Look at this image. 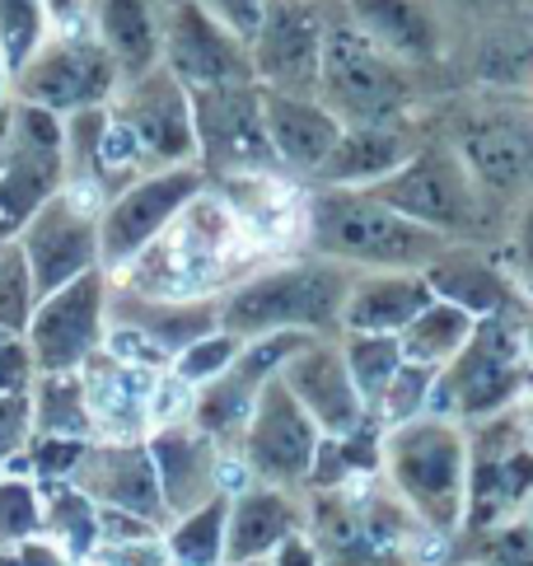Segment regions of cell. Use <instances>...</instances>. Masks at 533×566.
Here are the masks:
<instances>
[{"mask_svg":"<svg viewBox=\"0 0 533 566\" xmlns=\"http://www.w3.org/2000/svg\"><path fill=\"white\" fill-rule=\"evenodd\" d=\"M192 408H197V389L188 379H178L174 370L155 375V389H150V431H164V427H188L192 421Z\"/></svg>","mask_w":533,"mask_h":566,"instance_id":"cell-43","label":"cell"},{"mask_svg":"<svg viewBox=\"0 0 533 566\" xmlns=\"http://www.w3.org/2000/svg\"><path fill=\"white\" fill-rule=\"evenodd\" d=\"M197 192H207L201 165L150 169V174L132 178L127 188H117L108 197L104 216H98V268L108 276L122 272L140 249H150L155 239L174 226Z\"/></svg>","mask_w":533,"mask_h":566,"instance_id":"cell-8","label":"cell"},{"mask_svg":"<svg viewBox=\"0 0 533 566\" xmlns=\"http://www.w3.org/2000/svg\"><path fill=\"white\" fill-rule=\"evenodd\" d=\"M323 29H327V19L318 6H304V0H266L262 24L249 43L253 80L276 94H314Z\"/></svg>","mask_w":533,"mask_h":566,"instance_id":"cell-15","label":"cell"},{"mask_svg":"<svg viewBox=\"0 0 533 566\" xmlns=\"http://www.w3.org/2000/svg\"><path fill=\"white\" fill-rule=\"evenodd\" d=\"M524 366L533 370V323H529V328H524Z\"/></svg>","mask_w":533,"mask_h":566,"instance_id":"cell-54","label":"cell"},{"mask_svg":"<svg viewBox=\"0 0 533 566\" xmlns=\"http://www.w3.org/2000/svg\"><path fill=\"white\" fill-rule=\"evenodd\" d=\"M323 444L318 421L300 408V398L285 389V379H266L253 402V417L239 436V454L249 459V469L266 488L295 492L314 473V454Z\"/></svg>","mask_w":533,"mask_h":566,"instance_id":"cell-12","label":"cell"},{"mask_svg":"<svg viewBox=\"0 0 533 566\" xmlns=\"http://www.w3.org/2000/svg\"><path fill=\"white\" fill-rule=\"evenodd\" d=\"M346 24H356L375 48H384L403 66L440 62L445 33L430 0H342Z\"/></svg>","mask_w":533,"mask_h":566,"instance_id":"cell-23","label":"cell"},{"mask_svg":"<svg viewBox=\"0 0 533 566\" xmlns=\"http://www.w3.org/2000/svg\"><path fill=\"white\" fill-rule=\"evenodd\" d=\"M90 29L98 38L122 80H136L159 66L164 52V0H94Z\"/></svg>","mask_w":533,"mask_h":566,"instance_id":"cell-27","label":"cell"},{"mask_svg":"<svg viewBox=\"0 0 533 566\" xmlns=\"http://www.w3.org/2000/svg\"><path fill=\"white\" fill-rule=\"evenodd\" d=\"M164 6H169V0H164Z\"/></svg>","mask_w":533,"mask_h":566,"instance_id":"cell-60","label":"cell"},{"mask_svg":"<svg viewBox=\"0 0 533 566\" xmlns=\"http://www.w3.org/2000/svg\"><path fill=\"white\" fill-rule=\"evenodd\" d=\"M122 90V71L113 56L98 48L94 29L80 33H52L33 62L14 75V98L38 104L56 117L85 113V108H108Z\"/></svg>","mask_w":533,"mask_h":566,"instance_id":"cell-10","label":"cell"},{"mask_svg":"<svg viewBox=\"0 0 533 566\" xmlns=\"http://www.w3.org/2000/svg\"><path fill=\"white\" fill-rule=\"evenodd\" d=\"M48 38H52V19L43 0H0V56H6L10 75L24 71Z\"/></svg>","mask_w":533,"mask_h":566,"instance_id":"cell-35","label":"cell"},{"mask_svg":"<svg viewBox=\"0 0 533 566\" xmlns=\"http://www.w3.org/2000/svg\"><path fill=\"white\" fill-rule=\"evenodd\" d=\"M520 402H524V412H520V417H524V431H529V440H533V379H529V389H524Z\"/></svg>","mask_w":533,"mask_h":566,"instance_id":"cell-52","label":"cell"},{"mask_svg":"<svg viewBox=\"0 0 533 566\" xmlns=\"http://www.w3.org/2000/svg\"><path fill=\"white\" fill-rule=\"evenodd\" d=\"M529 524H533V501H529Z\"/></svg>","mask_w":533,"mask_h":566,"instance_id":"cell-56","label":"cell"},{"mask_svg":"<svg viewBox=\"0 0 533 566\" xmlns=\"http://www.w3.org/2000/svg\"><path fill=\"white\" fill-rule=\"evenodd\" d=\"M159 66L178 75L188 90L211 85H239L253 80L249 43L230 33L201 0H169L164 6V52Z\"/></svg>","mask_w":533,"mask_h":566,"instance_id":"cell-13","label":"cell"},{"mask_svg":"<svg viewBox=\"0 0 533 566\" xmlns=\"http://www.w3.org/2000/svg\"><path fill=\"white\" fill-rule=\"evenodd\" d=\"M29 408H33V436L94 440V417H90L85 379H80V370H71V375H33Z\"/></svg>","mask_w":533,"mask_h":566,"instance_id":"cell-30","label":"cell"},{"mask_svg":"<svg viewBox=\"0 0 533 566\" xmlns=\"http://www.w3.org/2000/svg\"><path fill=\"white\" fill-rule=\"evenodd\" d=\"M249 258L258 253L243 239L234 211L207 184V192H197L150 249H140L127 268L113 272V291L140 300H169V305L220 300L243 276Z\"/></svg>","mask_w":533,"mask_h":566,"instance_id":"cell-1","label":"cell"},{"mask_svg":"<svg viewBox=\"0 0 533 566\" xmlns=\"http://www.w3.org/2000/svg\"><path fill=\"white\" fill-rule=\"evenodd\" d=\"M384 469L398 501L421 524L449 534L463 524L468 505V436L454 431V421L417 417L407 427L384 431Z\"/></svg>","mask_w":533,"mask_h":566,"instance_id":"cell-4","label":"cell"},{"mask_svg":"<svg viewBox=\"0 0 533 566\" xmlns=\"http://www.w3.org/2000/svg\"><path fill=\"white\" fill-rule=\"evenodd\" d=\"M33 356L24 337H6L0 333V394H24L33 384Z\"/></svg>","mask_w":533,"mask_h":566,"instance_id":"cell-47","label":"cell"},{"mask_svg":"<svg viewBox=\"0 0 533 566\" xmlns=\"http://www.w3.org/2000/svg\"><path fill=\"white\" fill-rule=\"evenodd\" d=\"M10 108H14V98L0 108V150H6V140H10Z\"/></svg>","mask_w":533,"mask_h":566,"instance_id":"cell-53","label":"cell"},{"mask_svg":"<svg viewBox=\"0 0 533 566\" xmlns=\"http://www.w3.org/2000/svg\"><path fill=\"white\" fill-rule=\"evenodd\" d=\"M211 188L234 211L253 253H281V249L304 244V207H310V197L291 184V174H281V169L234 174V178H216Z\"/></svg>","mask_w":533,"mask_h":566,"instance_id":"cell-18","label":"cell"},{"mask_svg":"<svg viewBox=\"0 0 533 566\" xmlns=\"http://www.w3.org/2000/svg\"><path fill=\"white\" fill-rule=\"evenodd\" d=\"M473 328H478V318H473V314H463L459 305H449V300H430V305L398 333V342H403V360H417V366H436V370H445L449 360H454V356L468 347Z\"/></svg>","mask_w":533,"mask_h":566,"instance_id":"cell-31","label":"cell"},{"mask_svg":"<svg viewBox=\"0 0 533 566\" xmlns=\"http://www.w3.org/2000/svg\"><path fill=\"white\" fill-rule=\"evenodd\" d=\"M146 450L155 459L159 492H164V505H169V520L188 515V511H197L201 501L216 496V454H220V444L211 436H201L192 421H188V427L150 431Z\"/></svg>","mask_w":533,"mask_h":566,"instance_id":"cell-24","label":"cell"},{"mask_svg":"<svg viewBox=\"0 0 533 566\" xmlns=\"http://www.w3.org/2000/svg\"><path fill=\"white\" fill-rule=\"evenodd\" d=\"M14 244L29 262L38 300H43L56 286H66V281L98 268V220L85 216V211H75L71 201L56 192L48 207L33 211V220L19 230Z\"/></svg>","mask_w":533,"mask_h":566,"instance_id":"cell-16","label":"cell"},{"mask_svg":"<svg viewBox=\"0 0 533 566\" xmlns=\"http://www.w3.org/2000/svg\"><path fill=\"white\" fill-rule=\"evenodd\" d=\"M113 113L136 132L150 169L197 165V123H192V90L164 66L122 80Z\"/></svg>","mask_w":533,"mask_h":566,"instance_id":"cell-14","label":"cell"},{"mask_svg":"<svg viewBox=\"0 0 533 566\" xmlns=\"http://www.w3.org/2000/svg\"><path fill=\"white\" fill-rule=\"evenodd\" d=\"M515 249H520V258L533 268V201L524 207V216H520V230H515Z\"/></svg>","mask_w":533,"mask_h":566,"instance_id":"cell-50","label":"cell"},{"mask_svg":"<svg viewBox=\"0 0 533 566\" xmlns=\"http://www.w3.org/2000/svg\"><path fill=\"white\" fill-rule=\"evenodd\" d=\"M487 566H533V524L505 520L487 530Z\"/></svg>","mask_w":533,"mask_h":566,"instance_id":"cell-44","label":"cell"},{"mask_svg":"<svg viewBox=\"0 0 533 566\" xmlns=\"http://www.w3.org/2000/svg\"><path fill=\"white\" fill-rule=\"evenodd\" d=\"M216 19L230 33H239L243 43H253V33H258V24H262V10H266V0H201Z\"/></svg>","mask_w":533,"mask_h":566,"instance_id":"cell-48","label":"cell"},{"mask_svg":"<svg viewBox=\"0 0 533 566\" xmlns=\"http://www.w3.org/2000/svg\"><path fill=\"white\" fill-rule=\"evenodd\" d=\"M417 155L398 123H346L333 155L314 174L323 188H375Z\"/></svg>","mask_w":533,"mask_h":566,"instance_id":"cell-26","label":"cell"},{"mask_svg":"<svg viewBox=\"0 0 533 566\" xmlns=\"http://www.w3.org/2000/svg\"><path fill=\"white\" fill-rule=\"evenodd\" d=\"M80 379H85V402L94 417V440H146L150 436V389H155V370H132L117 366L113 356L94 352L85 366H80Z\"/></svg>","mask_w":533,"mask_h":566,"instance_id":"cell-22","label":"cell"},{"mask_svg":"<svg viewBox=\"0 0 533 566\" xmlns=\"http://www.w3.org/2000/svg\"><path fill=\"white\" fill-rule=\"evenodd\" d=\"M224 566H266V562H224Z\"/></svg>","mask_w":533,"mask_h":566,"instance_id":"cell-55","label":"cell"},{"mask_svg":"<svg viewBox=\"0 0 533 566\" xmlns=\"http://www.w3.org/2000/svg\"><path fill=\"white\" fill-rule=\"evenodd\" d=\"M224 524H230V496H211L197 511L174 515L164 524V553L169 566H224Z\"/></svg>","mask_w":533,"mask_h":566,"instance_id":"cell-32","label":"cell"},{"mask_svg":"<svg viewBox=\"0 0 533 566\" xmlns=\"http://www.w3.org/2000/svg\"><path fill=\"white\" fill-rule=\"evenodd\" d=\"M473 71L478 80L497 90H520V85H533V38L529 33H487L482 48L473 56Z\"/></svg>","mask_w":533,"mask_h":566,"instance_id":"cell-36","label":"cell"},{"mask_svg":"<svg viewBox=\"0 0 533 566\" xmlns=\"http://www.w3.org/2000/svg\"><path fill=\"white\" fill-rule=\"evenodd\" d=\"M281 379H285V389L300 398V408L318 421V431L333 436V440L352 436L360 421L370 417V408H365L352 370H346L342 347H333L327 337L304 342V347L285 360Z\"/></svg>","mask_w":533,"mask_h":566,"instance_id":"cell-19","label":"cell"},{"mask_svg":"<svg viewBox=\"0 0 533 566\" xmlns=\"http://www.w3.org/2000/svg\"><path fill=\"white\" fill-rule=\"evenodd\" d=\"M430 295L459 305L473 318H491V314H510V281L491 268V262L463 258V253H445L440 262L426 268Z\"/></svg>","mask_w":533,"mask_h":566,"instance_id":"cell-29","label":"cell"},{"mask_svg":"<svg viewBox=\"0 0 533 566\" xmlns=\"http://www.w3.org/2000/svg\"><path fill=\"white\" fill-rule=\"evenodd\" d=\"M524 6H533V0H524Z\"/></svg>","mask_w":533,"mask_h":566,"instance_id":"cell-59","label":"cell"},{"mask_svg":"<svg viewBox=\"0 0 533 566\" xmlns=\"http://www.w3.org/2000/svg\"><path fill=\"white\" fill-rule=\"evenodd\" d=\"M10 94H14V75H10V66H6V56H0V108L10 104Z\"/></svg>","mask_w":533,"mask_h":566,"instance_id":"cell-51","label":"cell"},{"mask_svg":"<svg viewBox=\"0 0 533 566\" xmlns=\"http://www.w3.org/2000/svg\"><path fill=\"white\" fill-rule=\"evenodd\" d=\"M90 6H94V0H90Z\"/></svg>","mask_w":533,"mask_h":566,"instance_id":"cell-61","label":"cell"},{"mask_svg":"<svg viewBox=\"0 0 533 566\" xmlns=\"http://www.w3.org/2000/svg\"><path fill=\"white\" fill-rule=\"evenodd\" d=\"M108 300H113V276L104 268L75 276L38 300L29 333H24L33 370L38 375H71L85 366L94 352H104Z\"/></svg>","mask_w":533,"mask_h":566,"instance_id":"cell-11","label":"cell"},{"mask_svg":"<svg viewBox=\"0 0 533 566\" xmlns=\"http://www.w3.org/2000/svg\"><path fill=\"white\" fill-rule=\"evenodd\" d=\"M436 366H417V360H403L388 379V389L379 394V402L370 408V417L379 421L384 431L394 427H407V421L426 417V402H430V389H436Z\"/></svg>","mask_w":533,"mask_h":566,"instance_id":"cell-37","label":"cell"},{"mask_svg":"<svg viewBox=\"0 0 533 566\" xmlns=\"http://www.w3.org/2000/svg\"><path fill=\"white\" fill-rule=\"evenodd\" d=\"M304 6H318V0H304Z\"/></svg>","mask_w":533,"mask_h":566,"instance_id":"cell-58","label":"cell"},{"mask_svg":"<svg viewBox=\"0 0 533 566\" xmlns=\"http://www.w3.org/2000/svg\"><path fill=\"white\" fill-rule=\"evenodd\" d=\"M454 155L487 197L533 188V113H482L459 127Z\"/></svg>","mask_w":533,"mask_h":566,"instance_id":"cell-17","label":"cell"},{"mask_svg":"<svg viewBox=\"0 0 533 566\" xmlns=\"http://www.w3.org/2000/svg\"><path fill=\"white\" fill-rule=\"evenodd\" d=\"M80 492H90L98 505H113V511H127L140 515L150 524H169V505H164L159 492V473H155V459L146 450V440H94L90 454H85V469L75 478Z\"/></svg>","mask_w":533,"mask_h":566,"instance_id":"cell-20","label":"cell"},{"mask_svg":"<svg viewBox=\"0 0 533 566\" xmlns=\"http://www.w3.org/2000/svg\"><path fill=\"white\" fill-rule=\"evenodd\" d=\"M352 291V272L327 258H291L262 272H243L220 295V328L234 337L262 333H310L327 337L342 328V305Z\"/></svg>","mask_w":533,"mask_h":566,"instance_id":"cell-3","label":"cell"},{"mask_svg":"<svg viewBox=\"0 0 533 566\" xmlns=\"http://www.w3.org/2000/svg\"><path fill=\"white\" fill-rule=\"evenodd\" d=\"M94 440H61V436H29L24 459H29V478L38 488H52V482H75L85 469Z\"/></svg>","mask_w":533,"mask_h":566,"instance_id":"cell-41","label":"cell"},{"mask_svg":"<svg viewBox=\"0 0 533 566\" xmlns=\"http://www.w3.org/2000/svg\"><path fill=\"white\" fill-rule=\"evenodd\" d=\"M529 24H533V19H529Z\"/></svg>","mask_w":533,"mask_h":566,"instance_id":"cell-62","label":"cell"},{"mask_svg":"<svg viewBox=\"0 0 533 566\" xmlns=\"http://www.w3.org/2000/svg\"><path fill=\"white\" fill-rule=\"evenodd\" d=\"M262 117H266V140H272L276 165L291 178H314L346 127L318 94L262 90Z\"/></svg>","mask_w":533,"mask_h":566,"instance_id":"cell-21","label":"cell"},{"mask_svg":"<svg viewBox=\"0 0 533 566\" xmlns=\"http://www.w3.org/2000/svg\"><path fill=\"white\" fill-rule=\"evenodd\" d=\"M94 566H169V553H164V534L159 538H136V543H98Z\"/></svg>","mask_w":533,"mask_h":566,"instance_id":"cell-46","label":"cell"},{"mask_svg":"<svg viewBox=\"0 0 533 566\" xmlns=\"http://www.w3.org/2000/svg\"><path fill=\"white\" fill-rule=\"evenodd\" d=\"M104 356H113L117 366L155 370V375H164L174 366V352L159 347L146 328H136V323H113V318H108V333H104Z\"/></svg>","mask_w":533,"mask_h":566,"instance_id":"cell-42","label":"cell"},{"mask_svg":"<svg viewBox=\"0 0 533 566\" xmlns=\"http://www.w3.org/2000/svg\"><path fill=\"white\" fill-rule=\"evenodd\" d=\"M29 436H33L29 389H24V394H0V463L24 450Z\"/></svg>","mask_w":533,"mask_h":566,"instance_id":"cell-45","label":"cell"},{"mask_svg":"<svg viewBox=\"0 0 533 566\" xmlns=\"http://www.w3.org/2000/svg\"><path fill=\"white\" fill-rule=\"evenodd\" d=\"M342 356L352 370L356 389L365 398V408H375L379 394L388 389V379L403 366V342L388 333H342Z\"/></svg>","mask_w":533,"mask_h":566,"instance_id":"cell-34","label":"cell"},{"mask_svg":"<svg viewBox=\"0 0 533 566\" xmlns=\"http://www.w3.org/2000/svg\"><path fill=\"white\" fill-rule=\"evenodd\" d=\"M192 123H197V165L207 174V184L234 178V174L281 169L272 155V140H266L258 80L192 90Z\"/></svg>","mask_w":533,"mask_h":566,"instance_id":"cell-9","label":"cell"},{"mask_svg":"<svg viewBox=\"0 0 533 566\" xmlns=\"http://www.w3.org/2000/svg\"><path fill=\"white\" fill-rule=\"evenodd\" d=\"M0 253H6V239H0Z\"/></svg>","mask_w":533,"mask_h":566,"instance_id":"cell-57","label":"cell"},{"mask_svg":"<svg viewBox=\"0 0 533 566\" xmlns=\"http://www.w3.org/2000/svg\"><path fill=\"white\" fill-rule=\"evenodd\" d=\"M304 534V511L295 492L258 488L230 496V524H224V562H266L285 538Z\"/></svg>","mask_w":533,"mask_h":566,"instance_id":"cell-25","label":"cell"},{"mask_svg":"<svg viewBox=\"0 0 533 566\" xmlns=\"http://www.w3.org/2000/svg\"><path fill=\"white\" fill-rule=\"evenodd\" d=\"M239 347H243V337L224 333V328H211V333H201L197 342H188V347L174 356L169 370H174L178 379H188L192 389H207L211 379H220V375L239 360Z\"/></svg>","mask_w":533,"mask_h":566,"instance_id":"cell-40","label":"cell"},{"mask_svg":"<svg viewBox=\"0 0 533 566\" xmlns=\"http://www.w3.org/2000/svg\"><path fill=\"white\" fill-rule=\"evenodd\" d=\"M314 94L342 123H398V117L417 104L412 66L394 62V56L375 48L370 38L356 24H346V19H327V29H323Z\"/></svg>","mask_w":533,"mask_h":566,"instance_id":"cell-6","label":"cell"},{"mask_svg":"<svg viewBox=\"0 0 533 566\" xmlns=\"http://www.w3.org/2000/svg\"><path fill=\"white\" fill-rule=\"evenodd\" d=\"M38 305V291H33V276H29V262L19 253V244L10 239L6 253H0V333L6 337H24L29 333V318Z\"/></svg>","mask_w":533,"mask_h":566,"instance_id":"cell-39","label":"cell"},{"mask_svg":"<svg viewBox=\"0 0 533 566\" xmlns=\"http://www.w3.org/2000/svg\"><path fill=\"white\" fill-rule=\"evenodd\" d=\"M524 389H529L524 328L510 314H491V318H478L468 347L436 375L426 417L487 421V417L515 408Z\"/></svg>","mask_w":533,"mask_h":566,"instance_id":"cell-5","label":"cell"},{"mask_svg":"<svg viewBox=\"0 0 533 566\" xmlns=\"http://www.w3.org/2000/svg\"><path fill=\"white\" fill-rule=\"evenodd\" d=\"M426 272H365L352 281L342 305V333H388L398 337L430 305Z\"/></svg>","mask_w":533,"mask_h":566,"instance_id":"cell-28","label":"cell"},{"mask_svg":"<svg viewBox=\"0 0 533 566\" xmlns=\"http://www.w3.org/2000/svg\"><path fill=\"white\" fill-rule=\"evenodd\" d=\"M43 534V492L33 478L0 473V548Z\"/></svg>","mask_w":533,"mask_h":566,"instance_id":"cell-38","label":"cell"},{"mask_svg":"<svg viewBox=\"0 0 533 566\" xmlns=\"http://www.w3.org/2000/svg\"><path fill=\"white\" fill-rule=\"evenodd\" d=\"M43 492V538L75 562H90L98 548V501L80 492L75 482H52Z\"/></svg>","mask_w":533,"mask_h":566,"instance_id":"cell-33","label":"cell"},{"mask_svg":"<svg viewBox=\"0 0 533 566\" xmlns=\"http://www.w3.org/2000/svg\"><path fill=\"white\" fill-rule=\"evenodd\" d=\"M304 244L314 258L365 272H426L454 253V239L398 216L365 188H318L304 207Z\"/></svg>","mask_w":533,"mask_h":566,"instance_id":"cell-2","label":"cell"},{"mask_svg":"<svg viewBox=\"0 0 533 566\" xmlns=\"http://www.w3.org/2000/svg\"><path fill=\"white\" fill-rule=\"evenodd\" d=\"M52 33H80L90 29V0H43Z\"/></svg>","mask_w":533,"mask_h":566,"instance_id":"cell-49","label":"cell"},{"mask_svg":"<svg viewBox=\"0 0 533 566\" xmlns=\"http://www.w3.org/2000/svg\"><path fill=\"white\" fill-rule=\"evenodd\" d=\"M388 201L398 216L436 230L445 239L478 234L487 226V192L463 169L454 146H417V155L403 169H394L384 184L365 188Z\"/></svg>","mask_w":533,"mask_h":566,"instance_id":"cell-7","label":"cell"}]
</instances>
